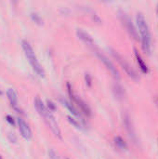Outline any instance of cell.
I'll return each instance as SVG.
<instances>
[{
    "label": "cell",
    "mask_w": 158,
    "mask_h": 159,
    "mask_svg": "<svg viewBox=\"0 0 158 159\" xmlns=\"http://www.w3.org/2000/svg\"><path fill=\"white\" fill-rule=\"evenodd\" d=\"M34 105H35V108H36V111L38 112V114L43 117L44 121L46 122L47 126L50 129V130L52 131V133L59 139H62V136H61V129L54 117V116L52 115L51 111L48 110V108L45 105V103L42 102V100L39 98V97H36L35 98V101H34Z\"/></svg>",
    "instance_id": "cell-1"
},
{
    "label": "cell",
    "mask_w": 158,
    "mask_h": 159,
    "mask_svg": "<svg viewBox=\"0 0 158 159\" xmlns=\"http://www.w3.org/2000/svg\"><path fill=\"white\" fill-rule=\"evenodd\" d=\"M136 22L139 29V33L141 34L142 40V48L143 51L147 54H150L151 51V34L149 30V26L147 24L146 19L142 13L139 12L136 16Z\"/></svg>",
    "instance_id": "cell-2"
},
{
    "label": "cell",
    "mask_w": 158,
    "mask_h": 159,
    "mask_svg": "<svg viewBox=\"0 0 158 159\" xmlns=\"http://www.w3.org/2000/svg\"><path fill=\"white\" fill-rule=\"evenodd\" d=\"M21 47H22L24 54H25L26 58L28 59L33 70L36 73L37 75H39L40 77H44L45 76V71H44L42 65L40 64V62L38 61V60L36 58V55L34 53V50L32 48L31 44L26 40H22Z\"/></svg>",
    "instance_id": "cell-3"
},
{
    "label": "cell",
    "mask_w": 158,
    "mask_h": 159,
    "mask_svg": "<svg viewBox=\"0 0 158 159\" xmlns=\"http://www.w3.org/2000/svg\"><path fill=\"white\" fill-rule=\"evenodd\" d=\"M112 55L113 57L118 61V63L120 64V66L123 68V70L126 72V74L131 77L132 79H135V80H138V75L136 73V71L133 69V67L127 61V60L125 58H123L118 52H116L115 50H112Z\"/></svg>",
    "instance_id": "cell-4"
},
{
    "label": "cell",
    "mask_w": 158,
    "mask_h": 159,
    "mask_svg": "<svg viewBox=\"0 0 158 159\" xmlns=\"http://www.w3.org/2000/svg\"><path fill=\"white\" fill-rule=\"evenodd\" d=\"M68 89H69V90H68V91H69V95H70L71 100H72V103H73V104H76L77 107L79 108V110H80L83 114L87 115L88 116H90V115H91V111H90L88 105L83 100H81L78 96H76V95L73 92L72 88L70 87L69 84H68Z\"/></svg>",
    "instance_id": "cell-5"
},
{
    "label": "cell",
    "mask_w": 158,
    "mask_h": 159,
    "mask_svg": "<svg viewBox=\"0 0 158 159\" xmlns=\"http://www.w3.org/2000/svg\"><path fill=\"white\" fill-rule=\"evenodd\" d=\"M120 20L123 23V25L125 26L126 30L128 31V33L129 34V35L131 37H133L135 40H138V33H137V30L135 28V26L133 25L130 18L129 17L128 14H126L125 12H120Z\"/></svg>",
    "instance_id": "cell-6"
},
{
    "label": "cell",
    "mask_w": 158,
    "mask_h": 159,
    "mask_svg": "<svg viewBox=\"0 0 158 159\" xmlns=\"http://www.w3.org/2000/svg\"><path fill=\"white\" fill-rule=\"evenodd\" d=\"M97 55H98V57H99L100 61H102V63L105 65V67H106V68L109 70V72L113 75V76H114L115 78H116V79H119V78H120L119 72H118V70L116 69V67L114 65V63H113L111 61H109V60H108V58H107L106 56H104L103 54L97 52Z\"/></svg>",
    "instance_id": "cell-7"
},
{
    "label": "cell",
    "mask_w": 158,
    "mask_h": 159,
    "mask_svg": "<svg viewBox=\"0 0 158 159\" xmlns=\"http://www.w3.org/2000/svg\"><path fill=\"white\" fill-rule=\"evenodd\" d=\"M17 124H18V128H19V130L20 132V135L26 139V140H30L33 136L32 134V130L30 129V127L28 126V124L20 117H19L17 119Z\"/></svg>",
    "instance_id": "cell-8"
},
{
    "label": "cell",
    "mask_w": 158,
    "mask_h": 159,
    "mask_svg": "<svg viewBox=\"0 0 158 159\" xmlns=\"http://www.w3.org/2000/svg\"><path fill=\"white\" fill-rule=\"evenodd\" d=\"M124 126L127 129V132L129 136V138L133 141V143H137V135L135 133V129L133 128L132 122L128 115L124 116Z\"/></svg>",
    "instance_id": "cell-9"
},
{
    "label": "cell",
    "mask_w": 158,
    "mask_h": 159,
    "mask_svg": "<svg viewBox=\"0 0 158 159\" xmlns=\"http://www.w3.org/2000/svg\"><path fill=\"white\" fill-rule=\"evenodd\" d=\"M7 97L9 101V103L11 105V107L17 111L18 113L20 112V108H19V102H18V95L16 93V91L13 89H8L7 90Z\"/></svg>",
    "instance_id": "cell-10"
},
{
    "label": "cell",
    "mask_w": 158,
    "mask_h": 159,
    "mask_svg": "<svg viewBox=\"0 0 158 159\" xmlns=\"http://www.w3.org/2000/svg\"><path fill=\"white\" fill-rule=\"evenodd\" d=\"M134 52H135V57H136V60H137V62H138V64H139V67H140L141 71H142L143 74H147L148 71H149V69H148L147 64H146L145 61H143L142 55L139 53V51H138L136 48H134Z\"/></svg>",
    "instance_id": "cell-11"
},
{
    "label": "cell",
    "mask_w": 158,
    "mask_h": 159,
    "mask_svg": "<svg viewBox=\"0 0 158 159\" xmlns=\"http://www.w3.org/2000/svg\"><path fill=\"white\" fill-rule=\"evenodd\" d=\"M76 34H77V36L81 39V40H83L85 43H87V44H90V45H92L93 44V38L91 37V35H89L87 32H85V31H83L82 29H77V31H76Z\"/></svg>",
    "instance_id": "cell-12"
},
{
    "label": "cell",
    "mask_w": 158,
    "mask_h": 159,
    "mask_svg": "<svg viewBox=\"0 0 158 159\" xmlns=\"http://www.w3.org/2000/svg\"><path fill=\"white\" fill-rule=\"evenodd\" d=\"M61 102L63 103V105L74 116H80V114L78 113V111L76 110V108L74 106V104L71 102H68L67 100H65V99H61Z\"/></svg>",
    "instance_id": "cell-13"
},
{
    "label": "cell",
    "mask_w": 158,
    "mask_h": 159,
    "mask_svg": "<svg viewBox=\"0 0 158 159\" xmlns=\"http://www.w3.org/2000/svg\"><path fill=\"white\" fill-rule=\"evenodd\" d=\"M115 146H116L118 149H120V150H122V151L128 149V145H127L126 142H125L124 139L121 138L120 136L115 137Z\"/></svg>",
    "instance_id": "cell-14"
},
{
    "label": "cell",
    "mask_w": 158,
    "mask_h": 159,
    "mask_svg": "<svg viewBox=\"0 0 158 159\" xmlns=\"http://www.w3.org/2000/svg\"><path fill=\"white\" fill-rule=\"evenodd\" d=\"M68 120H69V122H70L71 124H73L75 128L80 129H84V126H83L82 122L79 121V119H75V118H74V117H72V116H68Z\"/></svg>",
    "instance_id": "cell-15"
},
{
    "label": "cell",
    "mask_w": 158,
    "mask_h": 159,
    "mask_svg": "<svg viewBox=\"0 0 158 159\" xmlns=\"http://www.w3.org/2000/svg\"><path fill=\"white\" fill-rule=\"evenodd\" d=\"M115 92H116V95H117L119 98L123 97V93H124V91H123V89H122L121 87L116 86V87L115 88Z\"/></svg>",
    "instance_id": "cell-16"
},
{
    "label": "cell",
    "mask_w": 158,
    "mask_h": 159,
    "mask_svg": "<svg viewBox=\"0 0 158 159\" xmlns=\"http://www.w3.org/2000/svg\"><path fill=\"white\" fill-rule=\"evenodd\" d=\"M48 155H49L50 159H60V157H58V155H57V154L55 153V151L52 150V149H50V150L48 151Z\"/></svg>",
    "instance_id": "cell-17"
},
{
    "label": "cell",
    "mask_w": 158,
    "mask_h": 159,
    "mask_svg": "<svg viewBox=\"0 0 158 159\" xmlns=\"http://www.w3.org/2000/svg\"><path fill=\"white\" fill-rule=\"evenodd\" d=\"M47 108H48V110H50V111H52V110H54L55 109V106H54V103L51 102V101H48L47 100Z\"/></svg>",
    "instance_id": "cell-18"
},
{
    "label": "cell",
    "mask_w": 158,
    "mask_h": 159,
    "mask_svg": "<svg viewBox=\"0 0 158 159\" xmlns=\"http://www.w3.org/2000/svg\"><path fill=\"white\" fill-rule=\"evenodd\" d=\"M86 81H87L88 85L90 86V84H91V77H90V75H89L88 74L86 75Z\"/></svg>",
    "instance_id": "cell-19"
},
{
    "label": "cell",
    "mask_w": 158,
    "mask_h": 159,
    "mask_svg": "<svg viewBox=\"0 0 158 159\" xmlns=\"http://www.w3.org/2000/svg\"><path fill=\"white\" fill-rule=\"evenodd\" d=\"M7 120L10 123V124H14V121H13V118L11 117V116H7Z\"/></svg>",
    "instance_id": "cell-20"
},
{
    "label": "cell",
    "mask_w": 158,
    "mask_h": 159,
    "mask_svg": "<svg viewBox=\"0 0 158 159\" xmlns=\"http://www.w3.org/2000/svg\"><path fill=\"white\" fill-rule=\"evenodd\" d=\"M0 159H3V158H2V157H0Z\"/></svg>",
    "instance_id": "cell-21"
}]
</instances>
